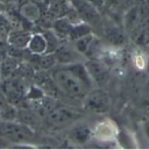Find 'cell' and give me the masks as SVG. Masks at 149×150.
<instances>
[{
	"mask_svg": "<svg viewBox=\"0 0 149 150\" xmlns=\"http://www.w3.org/2000/svg\"><path fill=\"white\" fill-rule=\"evenodd\" d=\"M51 76L60 88L61 93L71 99H83L89 93L90 88L82 81V79L67 65L62 68H55Z\"/></svg>",
	"mask_w": 149,
	"mask_h": 150,
	"instance_id": "cell-1",
	"label": "cell"
},
{
	"mask_svg": "<svg viewBox=\"0 0 149 150\" xmlns=\"http://www.w3.org/2000/svg\"><path fill=\"white\" fill-rule=\"evenodd\" d=\"M0 137L15 142L22 143L28 142L34 137V133L31 126L25 125L20 121H0Z\"/></svg>",
	"mask_w": 149,
	"mask_h": 150,
	"instance_id": "cell-2",
	"label": "cell"
},
{
	"mask_svg": "<svg viewBox=\"0 0 149 150\" xmlns=\"http://www.w3.org/2000/svg\"><path fill=\"white\" fill-rule=\"evenodd\" d=\"M84 108L87 112L94 114H104L110 110L111 99L106 91L101 87H93L89 91L86 97L84 98Z\"/></svg>",
	"mask_w": 149,
	"mask_h": 150,
	"instance_id": "cell-3",
	"label": "cell"
},
{
	"mask_svg": "<svg viewBox=\"0 0 149 150\" xmlns=\"http://www.w3.org/2000/svg\"><path fill=\"white\" fill-rule=\"evenodd\" d=\"M28 88L29 87H27L22 78L9 77L1 79V91L6 96L7 101L13 105L22 101V99L27 96Z\"/></svg>",
	"mask_w": 149,
	"mask_h": 150,
	"instance_id": "cell-4",
	"label": "cell"
},
{
	"mask_svg": "<svg viewBox=\"0 0 149 150\" xmlns=\"http://www.w3.org/2000/svg\"><path fill=\"white\" fill-rule=\"evenodd\" d=\"M85 65L97 87H103L109 83L112 75L111 68L101 59L87 58V61H85Z\"/></svg>",
	"mask_w": 149,
	"mask_h": 150,
	"instance_id": "cell-5",
	"label": "cell"
},
{
	"mask_svg": "<svg viewBox=\"0 0 149 150\" xmlns=\"http://www.w3.org/2000/svg\"><path fill=\"white\" fill-rule=\"evenodd\" d=\"M119 128L114 121L110 119H105L99 121L93 127V139L103 144H107L115 142L119 135Z\"/></svg>",
	"mask_w": 149,
	"mask_h": 150,
	"instance_id": "cell-6",
	"label": "cell"
},
{
	"mask_svg": "<svg viewBox=\"0 0 149 150\" xmlns=\"http://www.w3.org/2000/svg\"><path fill=\"white\" fill-rule=\"evenodd\" d=\"M71 5L84 22L89 25H96L100 21L98 7H96L87 0H71Z\"/></svg>",
	"mask_w": 149,
	"mask_h": 150,
	"instance_id": "cell-7",
	"label": "cell"
},
{
	"mask_svg": "<svg viewBox=\"0 0 149 150\" xmlns=\"http://www.w3.org/2000/svg\"><path fill=\"white\" fill-rule=\"evenodd\" d=\"M28 101V108L36 113L40 117H47L49 113L55 107H57V100L55 97L42 94L37 98L27 99Z\"/></svg>",
	"mask_w": 149,
	"mask_h": 150,
	"instance_id": "cell-8",
	"label": "cell"
},
{
	"mask_svg": "<svg viewBox=\"0 0 149 150\" xmlns=\"http://www.w3.org/2000/svg\"><path fill=\"white\" fill-rule=\"evenodd\" d=\"M104 38L107 44L116 48H122L128 43L129 35L125 30V28H121L114 23L105 26L104 28Z\"/></svg>",
	"mask_w": 149,
	"mask_h": 150,
	"instance_id": "cell-9",
	"label": "cell"
},
{
	"mask_svg": "<svg viewBox=\"0 0 149 150\" xmlns=\"http://www.w3.org/2000/svg\"><path fill=\"white\" fill-rule=\"evenodd\" d=\"M79 117H80V114L77 111L71 110L69 107H63V106L55 107L51 112L49 113V115L47 116L48 121L51 125H56V126L67 125L69 122L76 121Z\"/></svg>",
	"mask_w": 149,
	"mask_h": 150,
	"instance_id": "cell-10",
	"label": "cell"
},
{
	"mask_svg": "<svg viewBox=\"0 0 149 150\" xmlns=\"http://www.w3.org/2000/svg\"><path fill=\"white\" fill-rule=\"evenodd\" d=\"M33 80H34V85L40 87L48 96H51V97L56 98L57 93L61 92L60 88L57 87L51 74L49 75L47 72V70H38L37 72H35L33 76Z\"/></svg>",
	"mask_w": 149,
	"mask_h": 150,
	"instance_id": "cell-11",
	"label": "cell"
},
{
	"mask_svg": "<svg viewBox=\"0 0 149 150\" xmlns=\"http://www.w3.org/2000/svg\"><path fill=\"white\" fill-rule=\"evenodd\" d=\"M55 55L57 57L58 64L62 65H70L77 62H80V56H83L82 54H79L74 45L69 47V45H60L57 48V50L55 51Z\"/></svg>",
	"mask_w": 149,
	"mask_h": 150,
	"instance_id": "cell-12",
	"label": "cell"
},
{
	"mask_svg": "<svg viewBox=\"0 0 149 150\" xmlns=\"http://www.w3.org/2000/svg\"><path fill=\"white\" fill-rule=\"evenodd\" d=\"M26 49L34 56H40L48 52V41L44 33L32 34V38L29 40Z\"/></svg>",
	"mask_w": 149,
	"mask_h": 150,
	"instance_id": "cell-13",
	"label": "cell"
},
{
	"mask_svg": "<svg viewBox=\"0 0 149 150\" xmlns=\"http://www.w3.org/2000/svg\"><path fill=\"white\" fill-rule=\"evenodd\" d=\"M32 38V34L25 30L23 28L19 29H12L8 34L7 42L11 47L19 48V49H25L28 45V42Z\"/></svg>",
	"mask_w": 149,
	"mask_h": 150,
	"instance_id": "cell-14",
	"label": "cell"
},
{
	"mask_svg": "<svg viewBox=\"0 0 149 150\" xmlns=\"http://www.w3.org/2000/svg\"><path fill=\"white\" fill-rule=\"evenodd\" d=\"M141 19H142V12H141V7H138V6H134V7H131L123 15V20H122V25H123V28L125 30L129 33L140 25L141 22Z\"/></svg>",
	"mask_w": 149,
	"mask_h": 150,
	"instance_id": "cell-15",
	"label": "cell"
},
{
	"mask_svg": "<svg viewBox=\"0 0 149 150\" xmlns=\"http://www.w3.org/2000/svg\"><path fill=\"white\" fill-rule=\"evenodd\" d=\"M70 137L78 144H85L91 139H93V128H90L85 123H78L72 128Z\"/></svg>",
	"mask_w": 149,
	"mask_h": 150,
	"instance_id": "cell-16",
	"label": "cell"
},
{
	"mask_svg": "<svg viewBox=\"0 0 149 150\" xmlns=\"http://www.w3.org/2000/svg\"><path fill=\"white\" fill-rule=\"evenodd\" d=\"M20 65V61L18 57L12 55H6L0 64V77L1 79L9 78L14 75V72L18 70Z\"/></svg>",
	"mask_w": 149,
	"mask_h": 150,
	"instance_id": "cell-17",
	"label": "cell"
},
{
	"mask_svg": "<svg viewBox=\"0 0 149 150\" xmlns=\"http://www.w3.org/2000/svg\"><path fill=\"white\" fill-rule=\"evenodd\" d=\"M20 15L29 21V22H34L37 21L41 16V11H40V7L37 6L35 2H25L21 7H20Z\"/></svg>",
	"mask_w": 149,
	"mask_h": 150,
	"instance_id": "cell-18",
	"label": "cell"
},
{
	"mask_svg": "<svg viewBox=\"0 0 149 150\" xmlns=\"http://www.w3.org/2000/svg\"><path fill=\"white\" fill-rule=\"evenodd\" d=\"M37 63H38V70L49 71L56 68V65L58 64V61L55 52H45L43 55L37 56Z\"/></svg>",
	"mask_w": 149,
	"mask_h": 150,
	"instance_id": "cell-19",
	"label": "cell"
},
{
	"mask_svg": "<svg viewBox=\"0 0 149 150\" xmlns=\"http://www.w3.org/2000/svg\"><path fill=\"white\" fill-rule=\"evenodd\" d=\"M148 58L149 55H147L141 48L136 49L132 56H131V61H132V64L134 65V68L139 71H146V68H147V63H148Z\"/></svg>",
	"mask_w": 149,
	"mask_h": 150,
	"instance_id": "cell-20",
	"label": "cell"
},
{
	"mask_svg": "<svg viewBox=\"0 0 149 150\" xmlns=\"http://www.w3.org/2000/svg\"><path fill=\"white\" fill-rule=\"evenodd\" d=\"M94 38H96V35L92 34V33H90V34H86V35H84L82 38L74 40L71 43H72L74 48L79 54H82L83 56H85L86 51L89 50V48H90V45H91L92 41L94 40Z\"/></svg>",
	"mask_w": 149,
	"mask_h": 150,
	"instance_id": "cell-21",
	"label": "cell"
},
{
	"mask_svg": "<svg viewBox=\"0 0 149 150\" xmlns=\"http://www.w3.org/2000/svg\"><path fill=\"white\" fill-rule=\"evenodd\" d=\"M72 23L64 16V18H58L55 22H54V26H53V30L61 38V36H64V38H68L71 28H72Z\"/></svg>",
	"mask_w": 149,
	"mask_h": 150,
	"instance_id": "cell-22",
	"label": "cell"
},
{
	"mask_svg": "<svg viewBox=\"0 0 149 150\" xmlns=\"http://www.w3.org/2000/svg\"><path fill=\"white\" fill-rule=\"evenodd\" d=\"M92 33V29H91V26L86 22H80V23H77V25H74L69 35H68V38L72 42L77 38H82L86 34H90Z\"/></svg>",
	"mask_w": 149,
	"mask_h": 150,
	"instance_id": "cell-23",
	"label": "cell"
},
{
	"mask_svg": "<svg viewBox=\"0 0 149 150\" xmlns=\"http://www.w3.org/2000/svg\"><path fill=\"white\" fill-rule=\"evenodd\" d=\"M37 115L34 111H32L31 108H26V110H19L18 111V121L32 126L34 123H36L37 121Z\"/></svg>",
	"mask_w": 149,
	"mask_h": 150,
	"instance_id": "cell-24",
	"label": "cell"
},
{
	"mask_svg": "<svg viewBox=\"0 0 149 150\" xmlns=\"http://www.w3.org/2000/svg\"><path fill=\"white\" fill-rule=\"evenodd\" d=\"M12 25L5 13H0V41H5L8 38L9 32L12 30Z\"/></svg>",
	"mask_w": 149,
	"mask_h": 150,
	"instance_id": "cell-25",
	"label": "cell"
},
{
	"mask_svg": "<svg viewBox=\"0 0 149 150\" xmlns=\"http://www.w3.org/2000/svg\"><path fill=\"white\" fill-rule=\"evenodd\" d=\"M116 141L123 148H128V149L136 148V141L134 140V137H132V135L128 132H119Z\"/></svg>",
	"mask_w": 149,
	"mask_h": 150,
	"instance_id": "cell-26",
	"label": "cell"
},
{
	"mask_svg": "<svg viewBox=\"0 0 149 150\" xmlns=\"http://www.w3.org/2000/svg\"><path fill=\"white\" fill-rule=\"evenodd\" d=\"M142 133H143L146 140L149 142V119L145 120L142 122Z\"/></svg>",
	"mask_w": 149,
	"mask_h": 150,
	"instance_id": "cell-27",
	"label": "cell"
},
{
	"mask_svg": "<svg viewBox=\"0 0 149 150\" xmlns=\"http://www.w3.org/2000/svg\"><path fill=\"white\" fill-rule=\"evenodd\" d=\"M7 103H8V101H7V99H6V96L4 94L2 91H0V111L5 107V105H6Z\"/></svg>",
	"mask_w": 149,
	"mask_h": 150,
	"instance_id": "cell-28",
	"label": "cell"
},
{
	"mask_svg": "<svg viewBox=\"0 0 149 150\" xmlns=\"http://www.w3.org/2000/svg\"><path fill=\"white\" fill-rule=\"evenodd\" d=\"M87 1H89V2H91L92 5H94L96 7H98V8H99V7H101V6L105 4V1H106V0H87Z\"/></svg>",
	"mask_w": 149,
	"mask_h": 150,
	"instance_id": "cell-29",
	"label": "cell"
},
{
	"mask_svg": "<svg viewBox=\"0 0 149 150\" xmlns=\"http://www.w3.org/2000/svg\"><path fill=\"white\" fill-rule=\"evenodd\" d=\"M146 72L149 74V58H148V63H147V68H146Z\"/></svg>",
	"mask_w": 149,
	"mask_h": 150,
	"instance_id": "cell-30",
	"label": "cell"
},
{
	"mask_svg": "<svg viewBox=\"0 0 149 150\" xmlns=\"http://www.w3.org/2000/svg\"><path fill=\"white\" fill-rule=\"evenodd\" d=\"M147 87H148V91H149V79H148V81H147Z\"/></svg>",
	"mask_w": 149,
	"mask_h": 150,
	"instance_id": "cell-31",
	"label": "cell"
},
{
	"mask_svg": "<svg viewBox=\"0 0 149 150\" xmlns=\"http://www.w3.org/2000/svg\"><path fill=\"white\" fill-rule=\"evenodd\" d=\"M147 116H148V119H149V111H148V113H147Z\"/></svg>",
	"mask_w": 149,
	"mask_h": 150,
	"instance_id": "cell-32",
	"label": "cell"
},
{
	"mask_svg": "<svg viewBox=\"0 0 149 150\" xmlns=\"http://www.w3.org/2000/svg\"><path fill=\"white\" fill-rule=\"evenodd\" d=\"M0 140H1V137H0Z\"/></svg>",
	"mask_w": 149,
	"mask_h": 150,
	"instance_id": "cell-33",
	"label": "cell"
}]
</instances>
